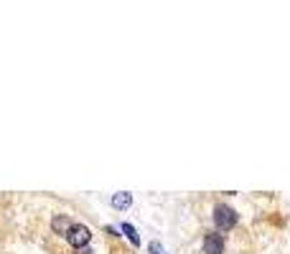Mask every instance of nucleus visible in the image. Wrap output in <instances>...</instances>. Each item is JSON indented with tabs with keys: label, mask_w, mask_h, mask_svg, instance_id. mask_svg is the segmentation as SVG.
I'll list each match as a JSON object with an SVG mask.
<instances>
[{
	"label": "nucleus",
	"mask_w": 290,
	"mask_h": 254,
	"mask_svg": "<svg viewBox=\"0 0 290 254\" xmlns=\"http://www.w3.org/2000/svg\"><path fill=\"white\" fill-rule=\"evenodd\" d=\"M214 224H216L219 231H229V229L237 224V213H234V208H229V206H224V203L214 206Z\"/></svg>",
	"instance_id": "f257e3e1"
},
{
	"label": "nucleus",
	"mask_w": 290,
	"mask_h": 254,
	"mask_svg": "<svg viewBox=\"0 0 290 254\" xmlns=\"http://www.w3.org/2000/svg\"><path fill=\"white\" fill-rule=\"evenodd\" d=\"M66 239H69V244H71L74 249H84V246L89 244V239H92V231H89L84 224H71Z\"/></svg>",
	"instance_id": "f03ea898"
},
{
	"label": "nucleus",
	"mask_w": 290,
	"mask_h": 254,
	"mask_svg": "<svg viewBox=\"0 0 290 254\" xmlns=\"http://www.w3.org/2000/svg\"><path fill=\"white\" fill-rule=\"evenodd\" d=\"M204 251L206 254H224V239L219 234H206L204 236Z\"/></svg>",
	"instance_id": "7ed1b4c3"
},
{
	"label": "nucleus",
	"mask_w": 290,
	"mask_h": 254,
	"mask_svg": "<svg viewBox=\"0 0 290 254\" xmlns=\"http://www.w3.org/2000/svg\"><path fill=\"white\" fill-rule=\"evenodd\" d=\"M112 206H115L117 211H125V208H130V206H132V193H127V191H120V193H115V196H112Z\"/></svg>",
	"instance_id": "20e7f679"
},
{
	"label": "nucleus",
	"mask_w": 290,
	"mask_h": 254,
	"mask_svg": "<svg viewBox=\"0 0 290 254\" xmlns=\"http://www.w3.org/2000/svg\"><path fill=\"white\" fill-rule=\"evenodd\" d=\"M51 229L56 231V234H69V229H71V219L69 216H56L54 221H51Z\"/></svg>",
	"instance_id": "39448f33"
},
{
	"label": "nucleus",
	"mask_w": 290,
	"mask_h": 254,
	"mask_svg": "<svg viewBox=\"0 0 290 254\" xmlns=\"http://www.w3.org/2000/svg\"><path fill=\"white\" fill-rule=\"evenodd\" d=\"M122 231H125V236L132 241V246H140V236H137L135 226H130V224H122Z\"/></svg>",
	"instance_id": "423d86ee"
},
{
	"label": "nucleus",
	"mask_w": 290,
	"mask_h": 254,
	"mask_svg": "<svg viewBox=\"0 0 290 254\" xmlns=\"http://www.w3.org/2000/svg\"><path fill=\"white\" fill-rule=\"evenodd\" d=\"M148 254H166V249H163V244H161V241H151Z\"/></svg>",
	"instance_id": "0eeeda50"
}]
</instances>
